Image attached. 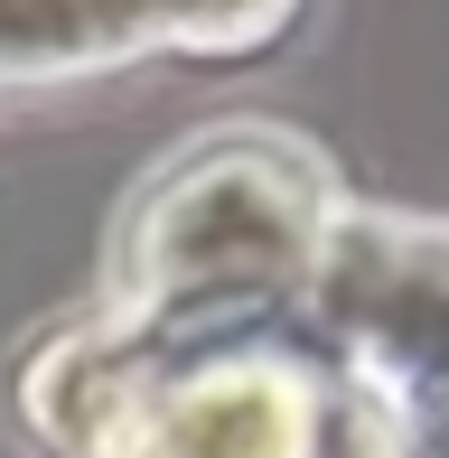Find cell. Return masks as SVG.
Masks as SVG:
<instances>
[{"label": "cell", "instance_id": "5b68a950", "mask_svg": "<svg viewBox=\"0 0 449 458\" xmlns=\"http://www.w3.org/2000/svg\"><path fill=\"white\" fill-rule=\"evenodd\" d=\"M384 458H449V384L431 403L394 411V430H384Z\"/></svg>", "mask_w": 449, "mask_h": 458}, {"label": "cell", "instance_id": "6da1fadb", "mask_svg": "<svg viewBox=\"0 0 449 458\" xmlns=\"http://www.w3.org/2000/svg\"><path fill=\"white\" fill-rule=\"evenodd\" d=\"M328 225L337 216L318 187V159H300L281 131H207L131 197L113 290L150 327L262 309L281 290H309Z\"/></svg>", "mask_w": 449, "mask_h": 458}, {"label": "cell", "instance_id": "7a4b0ae2", "mask_svg": "<svg viewBox=\"0 0 449 458\" xmlns=\"http://www.w3.org/2000/svg\"><path fill=\"white\" fill-rule=\"evenodd\" d=\"M29 411L75 458H384V440L337 421L328 384L281 356L75 346L29 384Z\"/></svg>", "mask_w": 449, "mask_h": 458}, {"label": "cell", "instance_id": "3957f363", "mask_svg": "<svg viewBox=\"0 0 449 458\" xmlns=\"http://www.w3.org/2000/svg\"><path fill=\"white\" fill-rule=\"evenodd\" d=\"M309 309L365 393H384L394 411L431 403L449 384V225L337 216L309 272Z\"/></svg>", "mask_w": 449, "mask_h": 458}, {"label": "cell", "instance_id": "277c9868", "mask_svg": "<svg viewBox=\"0 0 449 458\" xmlns=\"http://www.w3.org/2000/svg\"><path fill=\"white\" fill-rule=\"evenodd\" d=\"M291 0H0V75H94L140 47H243Z\"/></svg>", "mask_w": 449, "mask_h": 458}]
</instances>
